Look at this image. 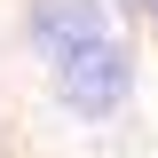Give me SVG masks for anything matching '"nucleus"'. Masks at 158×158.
I'll return each instance as SVG.
<instances>
[{
    "mask_svg": "<svg viewBox=\"0 0 158 158\" xmlns=\"http://www.w3.org/2000/svg\"><path fill=\"white\" fill-rule=\"evenodd\" d=\"M24 32H32V48L48 63L63 56V48H79V40L111 32V0H32L24 8Z\"/></svg>",
    "mask_w": 158,
    "mask_h": 158,
    "instance_id": "nucleus-2",
    "label": "nucleus"
},
{
    "mask_svg": "<svg viewBox=\"0 0 158 158\" xmlns=\"http://www.w3.org/2000/svg\"><path fill=\"white\" fill-rule=\"evenodd\" d=\"M56 95H63V111L87 118V127L118 118L127 103H135V48H127V40H111V32L63 48V56H56Z\"/></svg>",
    "mask_w": 158,
    "mask_h": 158,
    "instance_id": "nucleus-1",
    "label": "nucleus"
},
{
    "mask_svg": "<svg viewBox=\"0 0 158 158\" xmlns=\"http://www.w3.org/2000/svg\"><path fill=\"white\" fill-rule=\"evenodd\" d=\"M142 8H150V24H158V0H142Z\"/></svg>",
    "mask_w": 158,
    "mask_h": 158,
    "instance_id": "nucleus-3",
    "label": "nucleus"
}]
</instances>
